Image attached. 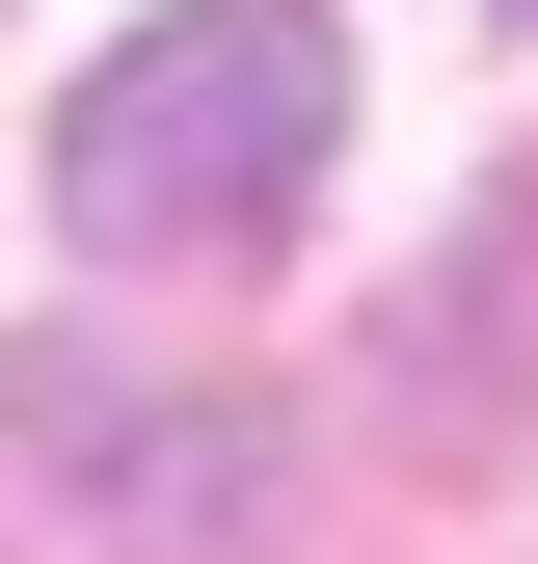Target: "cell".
Here are the masks:
<instances>
[{
  "mask_svg": "<svg viewBox=\"0 0 538 564\" xmlns=\"http://www.w3.org/2000/svg\"><path fill=\"white\" fill-rule=\"evenodd\" d=\"M323 134H351V28L323 0H162L82 82V134H54V216L108 269H243V242L323 216Z\"/></svg>",
  "mask_w": 538,
  "mask_h": 564,
  "instance_id": "6da1fadb",
  "label": "cell"
}]
</instances>
